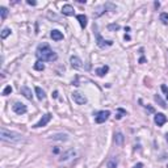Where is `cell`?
<instances>
[{"label": "cell", "instance_id": "cell-1", "mask_svg": "<svg viewBox=\"0 0 168 168\" xmlns=\"http://www.w3.org/2000/svg\"><path fill=\"white\" fill-rule=\"evenodd\" d=\"M36 55L39 59V62H54L57 61L58 55L55 51L51 50V47L47 44H41L37 47V51H36Z\"/></svg>", "mask_w": 168, "mask_h": 168}, {"label": "cell", "instance_id": "cell-2", "mask_svg": "<svg viewBox=\"0 0 168 168\" xmlns=\"http://www.w3.org/2000/svg\"><path fill=\"white\" fill-rule=\"evenodd\" d=\"M0 138H1V141H4V142H9V143H19V142H21V141L24 139L20 133L7 130L5 127H1V129H0Z\"/></svg>", "mask_w": 168, "mask_h": 168}, {"label": "cell", "instance_id": "cell-3", "mask_svg": "<svg viewBox=\"0 0 168 168\" xmlns=\"http://www.w3.org/2000/svg\"><path fill=\"white\" fill-rule=\"evenodd\" d=\"M109 116H110L109 110H100L95 117V121H96V124H104L109 118Z\"/></svg>", "mask_w": 168, "mask_h": 168}, {"label": "cell", "instance_id": "cell-4", "mask_svg": "<svg viewBox=\"0 0 168 168\" xmlns=\"http://www.w3.org/2000/svg\"><path fill=\"white\" fill-rule=\"evenodd\" d=\"M72 98H74V101L78 105H84L87 104V97L84 96V95H81L80 92H74L72 93Z\"/></svg>", "mask_w": 168, "mask_h": 168}, {"label": "cell", "instance_id": "cell-5", "mask_svg": "<svg viewBox=\"0 0 168 168\" xmlns=\"http://www.w3.org/2000/svg\"><path fill=\"white\" fill-rule=\"evenodd\" d=\"M70 62H71L72 68H75V70H80V68L83 67V62H81V59L76 57V55H72L70 58Z\"/></svg>", "mask_w": 168, "mask_h": 168}, {"label": "cell", "instance_id": "cell-6", "mask_svg": "<svg viewBox=\"0 0 168 168\" xmlns=\"http://www.w3.org/2000/svg\"><path fill=\"white\" fill-rule=\"evenodd\" d=\"M12 109L16 114H24V113H26V110H28L26 109V105H24L22 103H15Z\"/></svg>", "mask_w": 168, "mask_h": 168}, {"label": "cell", "instance_id": "cell-7", "mask_svg": "<svg viewBox=\"0 0 168 168\" xmlns=\"http://www.w3.org/2000/svg\"><path fill=\"white\" fill-rule=\"evenodd\" d=\"M96 38H97V46H98V47H101V49L108 47V46L113 45V41H105V39L101 37L98 33H96Z\"/></svg>", "mask_w": 168, "mask_h": 168}, {"label": "cell", "instance_id": "cell-8", "mask_svg": "<svg viewBox=\"0 0 168 168\" xmlns=\"http://www.w3.org/2000/svg\"><path fill=\"white\" fill-rule=\"evenodd\" d=\"M50 120H51V114H50V113L45 114V116H42V118H41V120H39L38 122L33 127H42V126H46V125L50 122Z\"/></svg>", "mask_w": 168, "mask_h": 168}, {"label": "cell", "instance_id": "cell-9", "mask_svg": "<svg viewBox=\"0 0 168 168\" xmlns=\"http://www.w3.org/2000/svg\"><path fill=\"white\" fill-rule=\"evenodd\" d=\"M75 155H76L75 150H74V149H71V150H68L67 152H64L63 155H62L61 158H59V162H68V160H71Z\"/></svg>", "mask_w": 168, "mask_h": 168}, {"label": "cell", "instance_id": "cell-10", "mask_svg": "<svg viewBox=\"0 0 168 168\" xmlns=\"http://www.w3.org/2000/svg\"><path fill=\"white\" fill-rule=\"evenodd\" d=\"M154 121H155V124L158 125V126H163V125L167 122V117L164 116L163 113H158V114H155Z\"/></svg>", "mask_w": 168, "mask_h": 168}, {"label": "cell", "instance_id": "cell-11", "mask_svg": "<svg viewBox=\"0 0 168 168\" xmlns=\"http://www.w3.org/2000/svg\"><path fill=\"white\" fill-rule=\"evenodd\" d=\"M20 92H21V95H24V96L28 98V100H32L33 98V95H32V90L29 87H26V85H22L21 90H20Z\"/></svg>", "mask_w": 168, "mask_h": 168}, {"label": "cell", "instance_id": "cell-12", "mask_svg": "<svg viewBox=\"0 0 168 168\" xmlns=\"http://www.w3.org/2000/svg\"><path fill=\"white\" fill-rule=\"evenodd\" d=\"M124 141H125V137H124V134L121 133V131H118V133L114 134V142H116V144H118V146H122Z\"/></svg>", "mask_w": 168, "mask_h": 168}, {"label": "cell", "instance_id": "cell-13", "mask_svg": "<svg viewBox=\"0 0 168 168\" xmlns=\"http://www.w3.org/2000/svg\"><path fill=\"white\" fill-rule=\"evenodd\" d=\"M50 36H51V38L54 39V41H61V39H63V33L59 32V30H57V29L51 30Z\"/></svg>", "mask_w": 168, "mask_h": 168}, {"label": "cell", "instance_id": "cell-14", "mask_svg": "<svg viewBox=\"0 0 168 168\" xmlns=\"http://www.w3.org/2000/svg\"><path fill=\"white\" fill-rule=\"evenodd\" d=\"M74 7H71V5H68V4H66L63 5V8H62V13L66 16H72L74 15Z\"/></svg>", "mask_w": 168, "mask_h": 168}, {"label": "cell", "instance_id": "cell-15", "mask_svg": "<svg viewBox=\"0 0 168 168\" xmlns=\"http://www.w3.org/2000/svg\"><path fill=\"white\" fill-rule=\"evenodd\" d=\"M109 71V67L108 66H103V67H98V68H96V74L98 75V76H105L107 75V72Z\"/></svg>", "mask_w": 168, "mask_h": 168}, {"label": "cell", "instance_id": "cell-16", "mask_svg": "<svg viewBox=\"0 0 168 168\" xmlns=\"http://www.w3.org/2000/svg\"><path fill=\"white\" fill-rule=\"evenodd\" d=\"M76 19H78V21H79V24H80V26L84 29L85 26H87V16H85V15H78Z\"/></svg>", "mask_w": 168, "mask_h": 168}, {"label": "cell", "instance_id": "cell-17", "mask_svg": "<svg viewBox=\"0 0 168 168\" xmlns=\"http://www.w3.org/2000/svg\"><path fill=\"white\" fill-rule=\"evenodd\" d=\"M36 95H37L38 100H45V97H46L45 92H44V90H42L41 87H36Z\"/></svg>", "mask_w": 168, "mask_h": 168}, {"label": "cell", "instance_id": "cell-18", "mask_svg": "<svg viewBox=\"0 0 168 168\" xmlns=\"http://www.w3.org/2000/svg\"><path fill=\"white\" fill-rule=\"evenodd\" d=\"M51 138L54 141H67L68 135L67 134H54V135H51Z\"/></svg>", "mask_w": 168, "mask_h": 168}, {"label": "cell", "instance_id": "cell-19", "mask_svg": "<svg viewBox=\"0 0 168 168\" xmlns=\"http://www.w3.org/2000/svg\"><path fill=\"white\" fill-rule=\"evenodd\" d=\"M117 159L116 158H110L109 160H108L107 162V167L108 168H117Z\"/></svg>", "mask_w": 168, "mask_h": 168}, {"label": "cell", "instance_id": "cell-20", "mask_svg": "<svg viewBox=\"0 0 168 168\" xmlns=\"http://www.w3.org/2000/svg\"><path fill=\"white\" fill-rule=\"evenodd\" d=\"M0 15H1V20L4 21L7 19V16H8V9L5 7H0Z\"/></svg>", "mask_w": 168, "mask_h": 168}, {"label": "cell", "instance_id": "cell-21", "mask_svg": "<svg viewBox=\"0 0 168 168\" xmlns=\"http://www.w3.org/2000/svg\"><path fill=\"white\" fill-rule=\"evenodd\" d=\"M34 70H37V71H44L45 70V64L42 63V62H36V64H34Z\"/></svg>", "mask_w": 168, "mask_h": 168}, {"label": "cell", "instance_id": "cell-22", "mask_svg": "<svg viewBox=\"0 0 168 168\" xmlns=\"http://www.w3.org/2000/svg\"><path fill=\"white\" fill-rule=\"evenodd\" d=\"M155 101H156V103L159 104V105H160V107H162V108H167L166 103H164V101L162 100V97H160L159 95H155Z\"/></svg>", "mask_w": 168, "mask_h": 168}, {"label": "cell", "instance_id": "cell-23", "mask_svg": "<svg viewBox=\"0 0 168 168\" xmlns=\"http://www.w3.org/2000/svg\"><path fill=\"white\" fill-rule=\"evenodd\" d=\"M9 34H11V29H9V28H4V29L1 30V38H3V39H5Z\"/></svg>", "mask_w": 168, "mask_h": 168}, {"label": "cell", "instance_id": "cell-24", "mask_svg": "<svg viewBox=\"0 0 168 168\" xmlns=\"http://www.w3.org/2000/svg\"><path fill=\"white\" fill-rule=\"evenodd\" d=\"M160 21L163 24H168V13H166V12L160 13Z\"/></svg>", "mask_w": 168, "mask_h": 168}, {"label": "cell", "instance_id": "cell-25", "mask_svg": "<svg viewBox=\"0 0 168 168\" xmlns=\"http://www.w3.org/2000/svg\"><path fill=\"white\" fill-rule=\"evenodd\" d=\"M9 93H12V87L11 85H7L4 88V91H3V96H8Z\"/></svg>", "mask_w": 168, "mask_h": 168}, {"label": "cell", "instance_id": "cell-26", "mask_svg": "<svg viewBox=\"0 0 168 168\" xmlns=\"http://www.w3.org/2000/svg\"><path fill=\"white\" fill-rule=\"evenodd\" d=\"M124 114H126V110H124V109H121V108H120V109H118V114L116 116V118H117V120H121Z\"/></svg>", "mask_w": 168, "mask_h": 168}, {"label": "cell", "instance_id": "cell-27", "mask_svg": "<svg viewBox=\"0 0 168 168\" xmlns=\"http://www.w3.org/2000/svg\"><path fill=\"white\" fill-rule=\"evenodd\" d=\"M108 28H109V30H118V29H120V25L118 24H110Z\"/></svg>", "mask_w": 168, "mask_h": 168}, {"label": "cell", "instance_id": "cell-28", "mask_svg": "<svg viewBox=\"0 0 168 168\" xmlns=\"http://www.w3.org/2000/svg\"><path fill=\"white\" fill-rule=\"evenodd\" d=\"M162 91H163V93L164 95H166V97H167V100H168V87H167V85H162Z\"/></svg>", "mask_w": 168, "mask_h": 168}, {"label": "cell", "instance_id": "cell-29", "mask_svg": "<svg viewBox=\"0 0 168 168\" xmlns=\"http://www.w3.org/2000/svg\"><path fill=\"white\" fill-rule=\"evenodd\" d=\"M142 167H143L142 163H138V164H135V166H134L133 168H142Z\"/></svg>", "mask_w": 168, "mask_h": 168}, {"label": "cell", "instance_id": "cell-30", "mask_svg": "<svg viewBox=\"0 0 168 168\" xmlns=\"http://www.w3.org/2000/svg\"><path fill=\"white\" fill-rule=\"evenodd\" d=\"M26 3H28L29 5H36V4H37V3H36V1H32V0H28V1H26Z\"/></svg>", "mask_w": 168, "mask_h": 168}, {"label": "cell", "instance_id": "cell-31", "mask_svg": "<svg viewBox=\"0 0 168 168\" xmlns=\"http://www.w3.org/2000/svg\"><path fill=\"white\" fill-rule=\"evenodd\" d=\"M53 152H54V154H58V152H59V149H58V147H55V149L53 150Z\"/></svg>", "mask_w": 168, "mask_h": 168}, {"label": "cell", "instance_id": "cell-32", "mask_svg": "<svg viewBox=\"0 0 168 168\" xmlns=\"http://www.w3.org/2000/svg\"><path fill=\"white\" fill-rule=\"evenodd\" d=\"M143 62H144V58L142 57V58H141V59H139V63H143Z\"/></svg>", "mask_w": 168, "mask_h": 168}, {"label": "cell", "instance_id": "cell-33", "mask_svg": "<svg viewBox=\"0 0 168 168\" xmlns=\"http://www.w3.org/2000/svg\"><path fill=\"white\" fill-rule=\"evenodd\" d=\"M166 137H167V139H168V133H167V134H166Z\"/></svg>", "mask_w": 168, "mask_h": 168}, {"label": "cell", "instance_id": "cell-34", "mask_svg": "<svg viewBox=\"0 0 168 168\" xmlns=\"http://www.w3.org/2000/svg\"><path fill=\"white\" fill-rule=\"evenodd\" d=\"M167 168H168V166H167Z\"/></svg>", "mask_w": 168, "mask_h": 168}]
</instances>
